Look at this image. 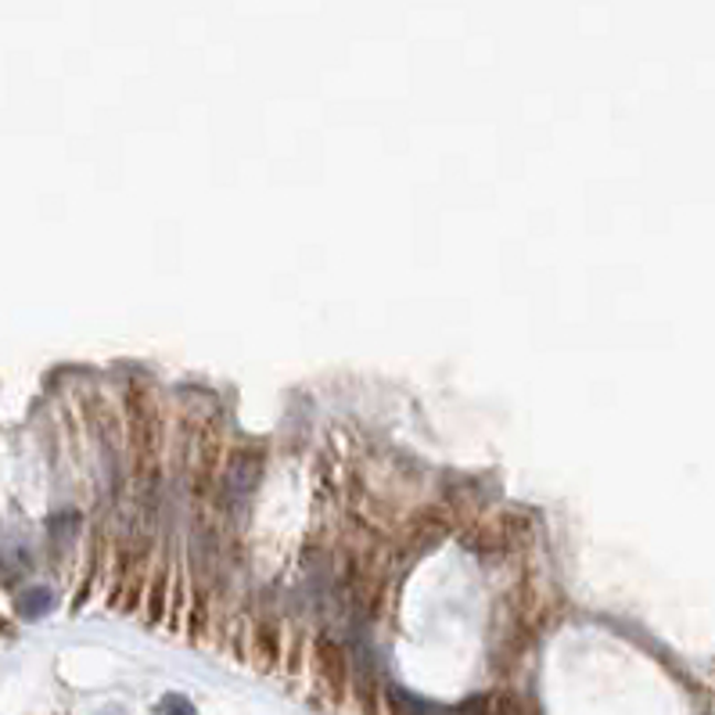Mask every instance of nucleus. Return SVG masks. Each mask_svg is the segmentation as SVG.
Returning <instances> with one entry per match:
<instances>
[{"mask_svg":"<svg viewBox=\"0 0 715 715\" xmlns=\"http://www.w3.org/2000/svg\"><path fill=\"white\" fill-rule=\"evenodd\" d=\"M162 715H194V708L188 705L184 697H177V694H173V697H166V701H162Z\"/></svg>","mask_w":715,"mask_h":715,"instance_id":"obj_1","label":"nucleus"}]
</instances>
